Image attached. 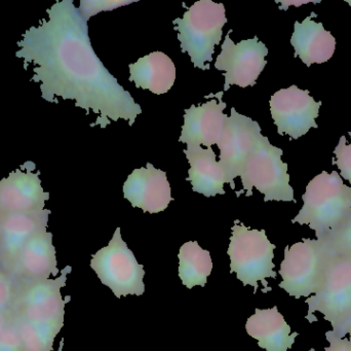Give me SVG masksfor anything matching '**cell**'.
I'll list each match as a JSON object with an SVG mask.
<instances>
[{
  "instance_id": "1",
  "label": "cell",
  "mask_w": 351,
  "mask_h": 351,
  "mask_svg": "<svg viewBox=\"0 0 351 351\" xmlns=\"http://www.w3.org/2000/svg\"><path fill=\"white\" fill-rule=\"evenodd\" d=\"M38 26L29 28L16 43V57L31 66V82L39 84L47 102L73 100L75 106L99 115L94 126L106 128L119 119L133 126L142 109L119 84L93 49L84 20L72 0L47 10Z\"/></svg>"
},
{
  "instance_id": "2",
  "label": "cell",
  "mask_w": 351,
  "mask_h": 351,
  "mask_svg": "<svg viewBox=\"0 0 351 351\" xmlns=\"http://www.w3.org/2000/svg\"><path fill=\"white\" fill-rule=\"evenodd\" d=\"M71 270L67 266L61 276L21 288L12 310L25 350H53V342L64 326L65 305L70 300V297L64 300L61 288Z\"/></svg>"
},
{
  "instance_id": "3",
  "label": "cell",
  "mask_w": 351,
  "mask_h": 351,
  "mask_svg": "<svg viewBox=\"0 0 351 351\" xmlns=\"http://www.w3.org/2000/svg\"><path fill=\"white\" fill-rule=\"evenodd\" d=\"M303 207L293 224L308 225L317 240H323L351 218V188L344 185L337 171H323L309 181Z\"/></svg>"
},
{
  "instance_id": "4",
  "label": "cell",
  "mask_w": 351,
  "mask_h": 351,
  "mask_svg": "<svg viewBox=\"0 0 351 351\" xmlns=\"http://www.w3.org/2000/svg\"><path fill=\"white\" fill-rule=\"evenodd\" d=\"M181 43L182 53L191 58L194 67L210 70L215 47L220 43L223 26L227 23L224 4L200 0L188 8L183 18L173 21Z\"/></svg>"
},
{
  "instance_id": "5",
  "label": "cell",
  "mask_w": 351,
  "mask_h": 351,
  "mask_svg": "<svg viewBox=\"0 0 351 351\" xmlns=\"http://www.w3.org/2000/svg\"><path fill=\"white\" fill-rule=\"evenodd\" d=\"M282 148L272 146L266 136H260L239 174L243 190L237 192V197L243 192H247V197H251L253 188H256L263 194L265 202L293 201L296 203L294 190L290 185L288 164L282 162Z\"/></svg>"
},
{
  "instance_id": "6",
  "label": "cell",
  "mask_w": 351,
  "mask_h": 351,
  "mask_svg": "<svg viewBox=\"0 0 351 351\" xmlns=\"http://www.w3.org/2000/svg\"><path fill=\"white\" fill-rule=\"evenodd\" d=\"M235 220L231 228L228 253L230 257V272H235L237 278L243 282V286H252L254 294L257 293L258 282L263 284V293L270 292L267 278H276L274 264V243L268 240L265 230H251L243 224Z\"/></svg>"
},
{
  "instance_id": "7",
  "label": "cell",
  "mask_w": 351,
  "mask_h": 351,
  "mask_svg": "<svg viewBox=\"0 0 351 351\" xmlns=\"http://www.w3.org/2000/svg\"><path fill=\"white\" fill-rule=\"evenodd\" d=\"M330 253L322 241L304 238L285 249L280 264V288L296 299L321 292L325 282Z\"/></svg>"
},
{
  "instance_id": "8",
  "label": "cell",
  "mask_w": 351,
  "mask_h": 351,
  "mask_svg": "<svg viewBox=\"0 0 351 351\" xmlns=\"http://www.w3.org/2000/svg\"><path fill=\"white\" fill-rule=\"evenodd\" d=\"M306 304L309 323L315 321V313L319 311L331 324L332 332L338 338L346 337L351 321V258L330 253L323 288L307 299Z\"/></svg>"
},
{
  "instance_id": "9",
  "label": "cell",
  "mask_w": 351,
  "mask_h": 351,
  "mask_svg": "<svg viewBox=\"0 0 351 351\" xmlns=\"http://www.w3.org/2000/svg\"><path fill=\"white\" fill-rule=\"evenodd\" d=\"M90 267L117 298L128 295L142 296L145 293L144 266L138 263L133 251L121 238V228L115 230L106 247L93 255Z\"/></svg>"
},
{
  "instance_id": "10",
  "label": "cell",
  "mask_w": 351,
  "mask_h": 351,
  "mask_svg": "<svg viewBox=\"0 0 351 351\" xmlns=\"http://www.w3.org/2000/svg\"><path fill=\"white\" fill-rule=\"evenodd\" d=\"M229 30L225 36L221 47V53L217 57L215 67L224 71L225 84L223 92H227L232 84L247 88L256 84V80L265 68V60L268 49L257 36L252 39H245L241 43H234L230 38Z\"/></svg>"
},
{
  "instance_id": "11",
  "label": "cell",
  "mask_w": 351,
  "mask_h": 351,
  "mask_svg": "<svg viewBox=\"0 0 351 351\" xmlns=\"http://www.w3.org/2000/svg\"><path fill=\"white\" fill-rule=\"evenodd\" d=\"M269 104L280 135L287 134L298 139L311 128H317L315 119L319 117L322 101L317 102L308 90H301L297 86L282 89L272 95Z\"/></svg>"
},
{
  "instance_id": "12",
  "label": "cell",
  "mask_w": 351,
  "mask_h": 351,
  "mask_svg": "<svg viewBox=\"0 0 351 351\" xmlns=\"http://www.w3.org/2000/svg\"><path fill=\"white\" fill-rule=\"evenodd\" d=\"M230 113L217 146L220 150L219 163L226 172L231 189L235 190L234 179L241 174L245 160L262 134L258 122L237 113L234 107Z\"/></svg>"
},
{
  "instance_id": "13",
  "label": "cell",
  "mask_w": 351,
  "mask_h": 351,
  "mask_svg": "<svg viewBox=\"0 0 351 351\" xmlns=\"http://www.w3.org/2000/svg\"><path fill=\"white\" fill-rule=\"evenodd\" d=\"M49 193L43 190L35 163L27 161L0 181V212L24 214L45 210Z\"/></svg>"
},
{
  "instance_id": "14",
  "label": "cell",
  "mask_w": 351,
  "mask_h": 351,
  "mask_svg": "<svg viewBox=\"0 0 351 351\" xmlns=\"http://www.w3.org/2000/svg\"><path fill=\"white\" fill-rule=\"evenodd\" d=\"M51 210L3 214L0 229V266L12 273L19 256L31 238L40 231L47 230Z\"/></svg>"
},
{
  "instance_id": "15",
  "label": "cell",
  "mask_w": 351,
  "mask_h": 351,
  "mask_svg": "<svg viewBox=\"0 0 351 351\" xmlns=\"http://www.w3.org/2000/svg\"><path fill=\"white\" fill-rule=\"evenodd\" d=\"M59 272L53 234L43 230L31 238L21 251L10 275L21 290L24 286L51 280V276L57 278Z\"/></svg>"
},
{
  "instance_id": "16",
  "label": "cell",
  "mask_w": 351,
  "mask_h": 351,
  "mask_svg": "<svg viewBox=\"0 0 351 351\" xmlns=\"http://www.w3.org/2000/svg\"><path fill=\"white\" fill-rule=\"evenodd\" d=\"M123 196L133 207L149 214L164 212L174 200L167 173L149 162L129 175L123 185Z\"/></svg>"
},
{
  "instance_id": "17",
  "label": "cell",
  "mask_w": 351,
  "mask_h": 351,
  "mask_svg": "<svg viewBox=\"0 0 351 351\" xmlns=\"http://www.w3.org/2000/svg\"><path fill=\"white\" fill-rule=\"evenodd\" d=\"M224 92H219L215 95L206 96V98L217 97V100L212 99L208 102L199 104L198 106L192 104L189 109H185L184 125L182 126L181 135L179 141L188 146H204L212 148L220 139L221 134L224 128L227 115H224L226 103L223 102L222 97Z\"/></svg>"
},
{
  "instance_id": "18",
  "label": "cell",
  "mask_w": 351,
  "mask_h": 351,
  "mask_svg": "<svg viewBox=\"0 0 351 351\" xmlns=\"http://www.w3.org/2000/svg\"><path fill=\"white\" fill-rule=\"evenodd\" d=\"M183 152L190 165L186 181L191 183L192 191L206 197L224 195V185L229 183L228 177L222 165L217 161L213 148L188 146Z\"/></svg>"
},
{
  "instance_id": "19",
  "label": "cell",
  "mask_w": 351,
  "mask_h": 351,
  "mask_svg": "<svg viewBox=\"0 0 351 351\" xmlns=\"http://www.w3.org/2000/svg\"><path fill=\"white\" fill-rule=\"evenodd\" d=\"M317 16L315 12H311L302 23L296 21L291 38L295 57L300 58L307 67H311V64L329 61L335 53V37L324 28L323 23L313 20V16Z\"/></svg>"
},
{
  "instance_id": "20",
  "label": "cell",
  "mask_w": 351,
  "mask_h": 351,
  "mask_svg": "<svg viewBox=\"0 0 351 351\" xmlns=\"http://www.w3.org/2000/svg\"><path fill=\"white\" fill-rule=\"evenodd\" d=\"M247 334L258 340L259 348L266 351H288L299 334L291 333V327L280 315L278 307L256 309L255 315L245 324Z\"/></svg>"
},
{
  "instance_id": "21",
  "label": "cell",
  "mask_w": 351,
  "mask_h": 351,
  "mask_svg": "<svg viewBox=\"0 0 351 351\" xmlns=\"http://www.w3.org/2000/svg\"><path fill=\"white\" fill-rule=\"evenodd\" d=\"M130 82L137 88L156 95L166 94L174 86L176 66L173 60L162 52H154L130 64Z\"/></svg>"
},
{
  "instance_id": "22",
  "label": "cell",
  "mask_w": 351,
  "mask_h": 351,
  "mask_svg": "<svg viewBox=\"0 0 351 351\" xmlns=\"http://www.w3.org/2000/svg\"><path fill=\"white\" fill-rule=\"evenodd\" d=\"M178 259L182 284L187 288H204L213 270L210 251L202 249L196 241H189L182 245Z\"/></svg>"
},
{
  "instance_id": "23",
  "label": "cell",
  "mask_w": 351,
  "mask_h": 351,
  "mask_svg": "<svg viewBox=\"0 0 351 351\" xmlns=\"http://www.w3.org/2000/svg\"><path fill=\"white\" fill-rule=\"evenodd\" d=\"M319 241L325 245L328 253L331 255L351 258V218Z\"/></svg>"
},
{
  "instance_id": "24",
  "label": "cell",
  "mask_w": 351,
  "mask_h": 351,
  "mask_svg": "<svg viewBox=\"0 0 351 351\" xmlns=\"http://www.w3.org/2000/svg\"><path fill=\"white\" fill-rule=\"evenodd\" d=\"M20 288L12 276L0 266V313L12 310Z\"/></svg>"
},
{
  "instance_id": "25",
  "label": "cell",
  "mask_w": 351,
  "mask_h": 351,
  "mask_svg": "<svg viewBox=\"0 0 351 351\" xmlns=\"http://www.w3.org/2000/svg\"><path fill=\"white\" fill-rule=\"evenodd\" d=\"M133 0L130 1H115V0H82L80 1V14L84 16V20L88 21L95 14L101 12H108L115 8H121V6L128 5L133 3Z\"/></svg>"
},
{
  "instance_id": "26",
  "label": "cell",
  "mask_w": 351,
  "mask_h": 351,
  "mask_svg": "<svg viewBox=\"0 0 351 351\" xmlns=\"http://www.w3.org/2000/svg\"><path fill=\"white\" fill-rule=\"evenodd\" d=\"M351 137V132H348ZM335 158L333 159V164L337 165L341 171L342 177L350 181L351 185V144H346V136H341L339 144L334 150Z\"/></svg>"
},
{
  "instance_id": "27",
  "label": "cell",
  "mask_w": 351,
  "mask_h": 351,
  "mask_svg": "<svg viewBox=\"0 0 351 351\" xmlns=\"http://www.w3.org/2000/svg\"><path fill=\"white\" fill-rule=\"evenodd\" d=\"M0 351H26L14 321L0 331Z\"/></svg>"
},
{
  "instance_id": "28",
  "label": "cell",
  "mask_w": 351,
  "mask_h": 351,
  "mask_svg": "<svg viewBox=\"0 0 351 351\" xmlns=\"http://www.w3.org/2000/svg\"><path fill=\"white\" fill-rule=\"evenodd\" d=\"M326 338L330 342V346L326 348L325 351H351V342L348 338H338L332 331L326 333Z\"/></svg>"
},
{
  "instance_id": "29",
  "label": "cell",
  "mask_w": 351,
  "mask_h": 351,
  "mask_svg": "<svg viewBox=\"0 0 351 351\" xmlns=\"http://www.w3.org/2000/svg\"><path fill=\"white\" fill-rule=\"evenodd\" d=\"M14 321V313L12 310L0 313V331L8 327L10 324Z\"/></svg>"
},
{
  "instance_id": "30",
  "label": "cell",
  "mask_w": 351,
  "mask_h": 351,
  "mask_svg": "<svg viewBox=\"0 0 351 351\" xmlns=\"http://www.w3.org/2000/svg\"><path fill=\"white\" fill-rule=\"evenodd\" d=\"M346 334H350V341L351 342V321L350 324H348V328H346Z\"/></svg>"
},
{
  "instance_id": "31",
  "label": "cell",
  "mask_w": 351,
  "mask_h": 351,
  "mask_svg": "<svg viewBox=\"0 0 351 351\" xmlns=\"http://www.w3.org/2000/svg\"><path fill=\"white\" fill-rule=\"evenodd\" d=\"M2 216H3V214H2L1 212H0V229H1Z\"/></svg>"
},
{
  "instance_id": "32",
  "label": "cell",
  "mask_w": 351,
  "mask_h": 351,
  "mask_svg": "<svg viewBox=\"0 0 351 351\" xmlns=\"http://www.w3.org/2000/svg\"><path fill=\"white\" fill-rule=\"evenodd\" d=\"M348 3H350V5H351V1L350 0H348Z\"/></svg>"
}]
</instances>
